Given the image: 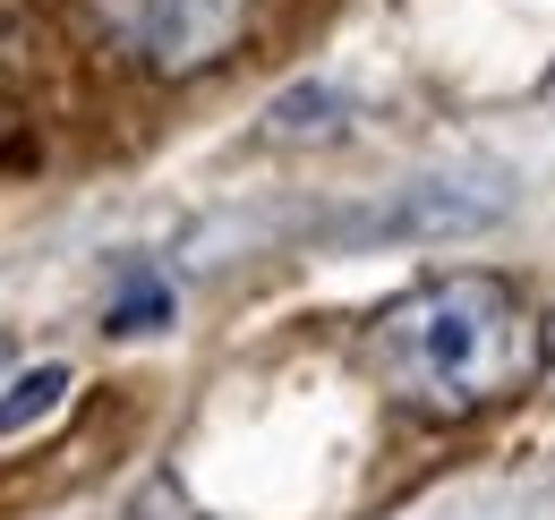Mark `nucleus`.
Instances as JSON below:
<instances>
[{"label":"nucleus","instance_id":"nucleus-1","mask_svg":"<svg viewBox=\"0 0 555 520\" xmlns=\"http://www.w3.org/2000/svg\"><path fill=\"white\" fill-rule=\"evenodd\" d=\"M547 367L539 316L495 273H444L418 282L376 316V376L418 418H479Z\"/></svg>","mask_w":555,"mask_h":520},{"label":"nucleus","instance_id":"nucleus-5","mask_svg":"<svg viewBox=\"0 0 555 520\" xmlns=\"http://www.w3.org/2000/svg\"><path fill=\"white\" fill-rule=\"evenodd\" d=\"M69 359H43V367H17V376H9V385H0V444H9V435H26V427H43V418H52V410H61V401H69Z\"/></svg>","mask_w":555,"mask_h":520},{"label":"nucleus","instance_id":"nucleus-2","mask_svg":"<svg viewBox=\"0 0 555 520\" xmlns=\"http://www.w3.org/2000/svg\"><path fill=\"white\" fill-rule=\"evenodd\" d=\"M513 213V196L504 188H470V180H418L402 188L393 205H376V213H359L343 222V239H479Z\"/></svg>","mask_w":555,"mask_h":520},{"label":"nucleus","instance_id":"nucleus-7","mask_svg":"<svg viewBox=\"0 0 555 520\" xmlns=\"http://www.w3.org/2000/svg\"><path fill=\"white\" fill-rule=\"evenodd\" d=\"M120 520H206V512H197L171 478H154V486H138V495H129V512H120Z\"/></svg>","mask_w":555,"mask_h":520},{"label":"nucleus","instance_id":"nucleus-3","mask_svg":"<svg viewBox=\"0 0 555 520\" xmlns=\"http://www.w3.org/2000/svg\"><path fill=\"white\" fill-rule=\"evenodd\" d=\"M120 35L154 68H214L240 43V0H120Z\"/></svg>","mask_w":555,"mask_h":520},{"label":"nucleus","instance_id":"nucleus-8","mask_svg":"<svg viewBox=\"0 0 555 520\" xmlns=\"http://www.w3.org/2000/svg\"><path fill=\"white\" fill-rule=\"evenodd\" d=\"M539 350H547V359H555V316H539Z\"/></svg>","mask_w":555,"mask_h":520},{"label":"nucleus","instance_id":"nucleus-9","mask_svg":"<svg viewBox=\"0 0 555 520\" xmlns=\"http://www.w3.org/2000/svg\"><path fill=\"white\" fill-rule=\"evenodd\" d=\"M0 367H9V333H0Z\"/></svg>","mask_w":555,"mask_h":520},{"label":"nucleus","instance_id":"nucleus-6","mask_svg":"<svg viewBox=\"0 0 555 520\" xmlns=\"http://www.w3.org/2000/svg\"><path fill=\"white\" fill-rule=\"evenodd\" d=\"M163 325H171V290H163L154 273H138V282L103 308V333H163Z\"/></svg>","mask_w":555,"mask_h":520},{"label":"nucleus","instance_id":"nucleus-4","mask_svg":"<svg viewBox=\"0 0 555 520\" xmlns=\"http://www.w3.org/2000/svg\"><path fill=\"white\" fill-rule=\"evenodd\" d=\"M350 129V94L343 86H291L266 103V136L274 145H317V136H343Z\"/></svg>","mask_w":555,"mask_h":520}]
</instances>
